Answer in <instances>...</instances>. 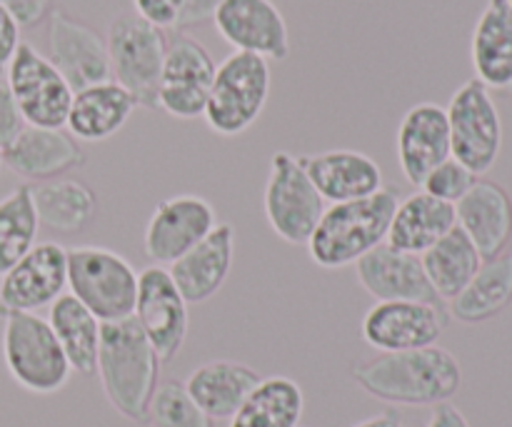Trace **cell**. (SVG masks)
<instances>
[{"label":"cell","mask_w":512,"mask_h":427,"mask_svg":"<svg viewBox=\"0 0 512 427\" xmlns=\"http://www.w3.org/2000/svg\"><path fill=\"white\" fill-rule=\"evenodd\" d=\"M353 380L388 405L435 408L450 403L463 385V368L450 350L440 345L405 353H380L355 365Z\"/></svg>","instance_id":"6da1fadb"},{"label":"cell","mask_w":512,"mask_h":427,"mask_svg":"<svg viewBox=\"0 0 512 427\" xmlns=\"http://www.w3.org/2000/svg\"><path fill=\"white\" fill-rule=\"evenodd\" d=\"M95 373L115 413L130 423L148 420L150 400L158 390L160 358L133 318L103 323Z\"/></svg>","instance_id":"7a4b0ae2"},{"label":"cell","mask_w":512,"mask_h":427,"mask_svg":"<svg viewBox=\"0 0 512 427\" xmlns=\"http://www.w3.org/2000/svg\"><path fill=\"white\" fill-rule=\"evenodd\" d=\"M398 200V190L385 185L368 198L325 208L318 228L305 245L310 260L325 270H340L358 263L363 255L385 243Z\"/></svg>","instance_id":"3957f363"},{"label":"cell","mask_w":512,"mask_h":427,"mask_svg":"<svg viewBox=\"0 0 512 427\" xmlns=\"http://www.w3.org/2000/svg\"><path fill=\"white\" fill-rule=\"evenodd\" d=\"M270 63L260 55L233 53L215 65L213 88L205 105V123L215 135L235 138L253 128L270 98Z\"/></svg>","instance_id":"277c9868"},{"label":"cell","mask_w":512,"mask_h":427,"mask_svg":"<svg viewBox=\"0 0 512 427\" xmlns=\"http://www.w3.org/2000/svg\"><path fill=\"white\" fill-rule=\"evenodd\" d=\"M3 363L15 385L33 395L60 393L73 373L50 323L35 313L3 315Z\"/></svg>","instance_id":"5b68a950"},{"label":"cell","mask_w":512,"mask_h":427,"mask_svg":"<svg viewBox=\"0 0 512 427\" xmlns=\"http://www.w3.org/2000/svg\"><path fill=\"white\" fill-rule=\"evenodd\" d=\"M68 288L100 323L133 318L138 273L115 250L100 245L68 248Z\"/></svg>","instance_id":"8992f818"},{"label":"cell","mask_w":512,"mask_h":427,"mask_svg":"<svg viewBox=\"0 0 512 427\" xmlns=\"http://www.w3.org/2000/svg\"><path fill=\"white\" fill-rule=\"evenodd\" d=\"M105 45L110 58V78L133 95L138 108H158L160 75L168 50L163 28H155L135 13H120L110 20Z\"/></svg>","instance_id":"52a82bcc"},{"label":"cell","mask_w":512,"mask_h":427,"mask_svg":"<svg viewBox=\"0 0 512 427\" xmlns=\"http://www.w3.org/2000/svg\"><path fill=\"white\" fill-rule=\"evenodd\" d=\"M263 210L270 230L288 245H308L325 213V200L305 173L298 155L285 150L270 158Z\"/></svg>","instance_id":"ba28073f"},{"label":"cell","mask_w":512,"mask_h":427,"mask_svg":"<svg viewBox=\"0 0 512 427\" xmlns=\"http://www.w3.org/2000/svg\"><path fill=\"white\" fill-rule=\"evenodd\" d=\"M445 113L453 158L478 178L493 170L503 150V120L490 88L478 78L465 80L453 93Z\"/></svg>","instance_id":"9c48e42d"},{"label":"cell","mask_w":512,"mask_h":427,"mask_svg":"<svg viewBox=\"0 0 512 427\" xmlns=\"http://www.w3.org/2000/svg\"><path fill=\"white\" fill-rule=\"evenodd\" d=\"M5 85L13 93L25 125L65 128L75 93L50 63L48 55L35 50L30 43H20L18 53L5 73Z\"/></svg>","instance_id":"30bf717a"},{"label":"cell","mask_w":512,"mask_h":427,"mask_svg":"<svg viewBox=\"0 0 512 427\" xmlns=\"http://www.w3.org/2000/svg\"><path fill=\"white\" fill-rule=\"evenodd\" d=\"M218 225V213L208 198L195 193L170 195L150 213L143 233L145 258L153 265H173L193 250Z\"/></svg>","instance_id":"8fae6325"},{"label":"cell","mask_w":512,"mask_h":427,"mask_svg":"<svg viewBox=\"0 0 512 427\" xmlns=\"http://www.w3.org/2000/svg\"><path fill=\"white\" fill-rule=\"evenodd\" d=\"M215 78V60L190 35L178 33L168 40L163 75L158 88V108L170 118H203Z\"/></svg>","instance_id":"7c38bea8"},{"label":"cell","mask_w":512,"mask_h":427,"mask_svg":"<svg viewBox=\"0 0 512 427\" xmlns=\"http://www.w3.org/2000/svg\"><path fill=\"white\" fill-rule=\"evenodd\" d=\"M133 320L150 340L160 363H168L183 350L190 328L188 303L175 288L168 270L160 265H150L138 273Z\"/></svg>","instance_id":"4fadbf2b"},{"label":"cell","mask_w":512,"mask_h":427,"mask_svg":"<svg viewBox=\"0 0 512 427\" xmlns=\"http://www.w3.org/2000/svg\"><path fill=\"white\" fill-rule=\"evenodd\" d=\"M68 288V248L35 243L23 260L0 278V318L8 313H35L53 305Z\"/></svg>","instance_id":"5bb4252c"},{"label":"cell","mask_w":512,"mask_h":427,"mask_svg":"<svg viewBox=\"0 0 512 427\" xmlns=\"http://www.w3.org/2000/svg\"><path fill=\"white\" fill-rule=\"evenodd\" d=\"M445 330V313L440 305L418 300H385L365 313L360 333L370 348L380 353H405L438 345Z\"/></svg>","instance_id":"9a60e30c"},{"label":"cell","mask_w":512,"mask_h":427,"mask_svg":"<svg viewBox=\"0 0 512 427\" xmlns=\"http://www.w3.org/2000/svg\"><path fill=\"white\" fill-rule=\"evenodd\" d=\"M220 38L238 53L260 55L270 63L290 58V30L273 0H225L213 18Z\"/></svg>","instance_id":"2e32d148"},{"label":"cell","mask_w":512,"mask_h":427,"mask_svg":"<svg viewBox=\"0 0 512 427\" xmlns=\"http://www.w3.org/2000/svg\"><path fill=\"white\" fill-rule=\"evenodd\" d=\"M48 60L55 65L73 93L110 80V58L105 38L88 23L65 10H53L48 25Z\"/></svg>","instance_id":"e0dca14e"},{"label":"cell","mask_w":512,"mask_h":427,"mask_svg":"<svg viewBox=\"0 0 512 427\" xmlns=\"http://www.w3.org/2000/svg\"><path fill=\"white\" fill-rule=\"evenodd\" d=\"M395 153H398V163L405 180L418 185V188L440 163L453 158L448 113H445L443 105H413L398 125Z\"/></svg>","instance_id":"ac0fdd59"},{"label":"cell","mask_w":512,"mask_h":427,"mask_svg":"<svg viewBox=\"0 0 512 427\" xmlns=\"http://www.w3.org/2000/svg\"><path fill=\"white\" fill-rule=\"evenodd\" d=\"M355 278H358L360 288L378 303H385V300H418V303L430 305L443 303L435 295L418 255L400 253L388 243L378 245L355 263Z\"/></svg>","instance_id":"d6986e66"},{"label":"cell","mask_w":512,"mask_h":427,"mask_svg":"<svg viewBox=\"0 0 512 427\" xmlns=\"http://www.w3.org/2000/svg\"><path fill=\"white\" fill-rule=\"evenodd\" d=\"M235 258V228L218 223L193 250L168 268L188 305H203L223 290Z\"/></svg>","instance_id":"ffe728a7"},{"label":"cell","mask_w":512,"mask_h":427,"mask_svg":"<svg viewBox=\"0 0 512 427\" xmlns=\"http://www.w3.org/2000/svg\"><path fill=\"white\" fill-rule=\"evenodd\" d=\"M455 225L478 248L483 260L498 258L512 240V200L503 185L475 180L473 188L455 203Z\"/></svg>","instance_id":"44dd1931"},{"label":"cell","mask_w":512,"mask_h":427,"mask_svg":"<svg viewBox=\"0 0 512 427\" xmlns=\"http://www.w3.org/2000/svg\"><path fill=\"white\" fill-rule=\"evenodd\" d=\"M85 153L78 140L63 128L25 125L18 138L3 148V165L23 180H55L80 168Z\"/></svg>","instance_id":"7402d4cb"},{"label":"cell","mask_w":512,"mask_h":427,"mask_svg":"<svg viewBox=\"0 0 512 427\" xmlns=\"http://www.w3.org/2000/svg\"><path fill=\"white\" fill-rule=\"evenodd\" d=\"M298 158L318 193L330 205L368 198L385 188L383 168L360 150H325Z\"/></svg>","instance_id":"603a6c76"},{"label":"cell","mask_w":512,"mask_h":427,"mask_svg":"<svg viewBox=\"0 0 512 427\" xmlns=\"http://www.w3.org/2000/svg\"><path fill=\"white\" fill-rule=\"evenodd\" d=\"M263 375L238 360H208L185 380V390L210 420H230L260 385Z\"/></svg>","instance_id":"cb8c5ba5"},{"label":"cell","mask_w":512,"mask_h":427,"mask_svg":"<svg viewBox=\"0 0 512 427\" xmlns=\"http://www.w3.org/2000/svg\"><path fill=\"white\" fill-rule=\"evenodd\" d=\"M138 103L113 78L78 90L70 103L65 128L75 140L103 143L125 128Z\"/></svg>","instance_id":"d4e9b609"},{"label":"cell","mask_w":512,"mask_h":427,"mask_svg":"<svg viewBox=\"0 0 512 427\" xmlns=\"http://www.w3.org/2000/svg\"><path fill=\"white\" fill-rule=\"evenodd\" d=\"M475 78L490 90H505L512 80V5L488 0L470 40Z\"/></svg>","instance_id":"484cf974"},{"label":"cell","mask_w":512,"mask_h":427,"mask_svg":"<svg viewBox=\"0 0 512 427\" xmlns=\"http://www.w3.org/2000/svg\"><path fill=\"white\" fill-rule=\"evenodd\" d=\"M455 228V205L433 198L425 190H415L398 200L385 243L408 255H423L443 235Z\"/></svg>","instance_id":"4316f807"},{"label":"cell","mask_w":512,"mask_h":427,"mask_svg":"<svg viewBox=\"0 0 512 427\" xmlns=\"http://www.w3.org/2000/svg\"><path fill=\"white\" fill-rule=\"evenodd\" d=\"M33 205L38 223L60 235L83 233L98 215V198L93 190L73 178H55L35 185Z\"/></svg>","instance_id":"83f0119b"},{"label":"cell","mask_w":512,"mask_h":427,"mask_svg":"<svg viewBox=\"0 0 512 427\" xmlns=\"http://www.w3.org/2000/svg\"><path fill=\"white\" fill-rule=\"evenodd\" d=\"M512 303V248L498 258L483 260L463 293L450 300V315L463 325L493 320Z\"/></svg>","instance_id":"f1b7e54d"},{"label":"cell","mask_w":512,"mask_h":427,"mask_svg":"<svg viewBox=\"0 0 512 427\" xmlns=\"http://www.w3.org/2000/svg\"><path fill=\"white\" fill-rule=\"evenodd\" d=\"M48 323L68 358L70 370L78 375H93L103 323L70 293H63L50 305Z\"/></svg>","instance_id":"f546056e"},{"label":"cell","mask_w":512,"mask_h":427,"mask_svg":"<svg viewBox=\"0 0 512 427\" xmlns=\"http://www.w3.org/2000/svg\"><path fill=\"white\" fill-rule=\"evenodd\" d=\"M420 263H423V270L428 275L430 285H433L435 295L450 303V300L463 293L465 285L478 273L480 265H483V255L470 243L468 235L455 225L433 248L420 255Z\"/></svg>","instance_id":"4dcf8cb0"},{"label":"cell","mask_w":512,"mask_h":427,"mask_svg":"<svg viewBox=\"0 0 512 427\" xmlns=\"http://www.w3.org/2000/svg\"><path fill=\"white\" fill-rule=\"evenodd\" d=\"M303 410V388L285 375H273L260 380L258 388L230 418V427H300Z\"/></svg>","instance_id":"1f68e13d"},{"label":"cell","mask_w":512,"mask_h":427,"mask_svg":"<svg viewBox=\"0 0 512 427\" xmlns=\"http://www.w3.org/2000/svg\"><path fill=\"white\" fill-rule=\"evenodd\" d=\"M38 230L30 185H18L0 198V278L35 248Z\"/></svg>","instance_id":"d6a6232c"},{"label":"cell","mask_w":512,"mask_h":427,"mask_svg":"<svg viewBox=\"0 0 512 427\" xmlns=\"http://www.w3.org/2000/svg\"><path fill=\"white\" fill-rule=\"evenodd\" d=\"M150 427H213L183 383H160L148 408Z\"/></svg>","instance_id":"836d02e7"},{"label":"cell","mask_w":512,"mask_h":427,"mask_svg":"<svg viewBox=\"0 0 512 427\" xmlns=\"http://www.w3.org/2000/svg\"><path fill=\"white\" fill-rule=\"evenodd\" d=\"M478 175L470 173L463 163H458L455 158H448L445 163H440L428 178L423 180L420 190H425L433 198L443 200V203L455 205L470 188L475 185Z\"/></svg>","instance_id":"e575fe53"},{"label":"cell","mask_w":512,"mask_h":427,"mask_svg":"<svg viewBox=\"0 0 512 427\" xmlns=\"http://www.w3.org/2000/svg\"><path fill=\"white\" fill-rule=\"evenodd\" d=\"M133 13L153 23L155 28H175L183 0H133Z\"/></svg>","instance_id":"d590c367"},{"label":"cell","mask_w":512,"mask_h":427,"mask_svg":"<svg viewBox=\"0 0 512 427\" xmlns=\"http://www.w3.org/2000/svg\"><path fill=\"white\" fill-rule=\"evenodd\" d=\"M25 128L23 113H20L18 103H15L13 93L5 83H0V148L13 143Z\"/></svg>","instance_id":"8d00e7d4"},{"label":"cell","mask_w":512,"mask_h":427,"mask_svg":"<svg viewBox=\"0 0 512 427\" xmlns=\"http://www.w3.org/2000/svg\"><path fill=\"white\" fill-rule=\"evenodd\" d=\"M20 43H23V40H20V25L15 23V18L8 13V8L0 3V78H5V73H8Z\"/></svg>","instance_id":"74e56055"},{"label":"cell","mask_w":512,"mask_h":427,"mask_svg":"<svg viewBox=\"0 0 512 427\" xmlns=\"http://www.w3.org/2000/svg\"><path fill=\"white\" fill-rule=\"evenodd\" d=\"M20 28H33L53 13V0H0Z\"/></svg>","instance_id":"f35d334b"},{"label":"cell","mask_w":512,"mask_h":427,"mask_svg":"<svg viewBox=\"0 0 512 427\" xmlns=\"http://www.w3.org/2000/svg\"><path fill=\"white\" fill-rule=\"evenodd\" d=\"M223 3L225 0H183L175 28H193V25L208 23V20L215 18V13H218Z\"/></svg>","instance_id":"ab89813d"},{"label":"cell","mask_w":512,"mask_h":427,"mask_svg":"<svg viewBox=\"0 0 512 427\" xmlns=\"http://www.w3.org/2000/svg\"><path fill=\"white\" fill-rule=\"evenodd\" d=\"M425 427H470V423L453 403H440L433 408V415Z\"/></svg>","instance_id":"60d3db41"},{"label":"cell","mask_w":512,"mask_h":427,"mask_svg":"<svg viewBox=\"0 0 512 427\" xmlns=\"http://www.w3.org/2000/svg\"><path fill=\"white\" fill-rule=\"evenodd\" d=\"M353 427H403V420H400V415L393 413V410H385V413L373 415V418L360 420V423H355Z\"/></svg>","instance_id":"b9f144b4"},{"label":"cell","mask_w":512,"mask_h":427,"mask_svg":"<svg viewBox=\"0 0 512 427\" xmlns=\"http://www.w3.org/2000/svg\"><path fill=\"white\" fill-rule=\"evenodd\" d=\"M0 170H3V148H0Z\"/></svg>","instance_id":"7bdbcfd3"},{"label":"cell","mask_w":512,"mask_h":427,"mask_svg":"<svg viewBox=\"0 0 512 427\" xmlns=\"http://www.w3.org/2000/svg\"><path fill=\"white\" fill-rule=\"evenodd\" d=\"M505 90H508V93L512 95V80H510V85H508V88H505Z\"/></svg>","instance_id":"ee69618b"},{"label":"cell","mask_w":512,"mask_h":427,"mask_svg":"<svg viewBox=\"0 0 512 427\" xmlns=\"http://www.w3.org/2000/svg\"><path fill=\"white\" fill-rule=\"evenodd\" d=\"M508 3H510V5H512V0H508Z\"/></svg>","instance_id":"f6af8a7d"}]
</instances>
